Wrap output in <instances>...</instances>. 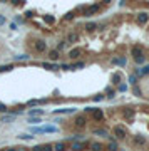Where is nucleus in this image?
Segmentation results:
<instances>
[{
	"label": "nucleus",
	"instance_id": "412c9836",
	"mask_svg": "<svg viewBox=\"0 0 149 151\" xmlns=\"http://www.w3.org/2000/svg\"><path fill=\"white\" fill-rule=\"evenodd\" d=\"M122 116H124L126 119H132V118H134V109H131V108H127V109H124V112H122Z\"/></svg>",
	"mask_w": 149,
	"mask_h": 151
},
{
	"label": "nucleus",
	"instance_id": "f704fd0d",
	"mask_svg": "<svg viewBox=\"0 0 149 151\" xmlns=\"http://www.w3.org/2000/svg\"><path fill=\"white\" fill-rule=\"evenodd\" d=\"M42 19L45 20V22H47V24H54V22H55V19H54V17H50V15H44V17H42Z\"/></svg>",
	"mask_w": 149,
	"mask_h": 151
},
{
	"label": "nucleus",
	"instance_id": "bb28decb",
	"mask_svg": "<svg viewBox=\"0 0 149 151\" xmlns=\"http://www.w3.org/2000/svg\"><path fill=\"white\" fill-rule=\"evenodd\" d=\"M90 150H92V151H102V150H104V146H102L100 143L96 141V143H90Z\"/></svg>",
	"mask_w": 149,
	"mask_h": 151
},
{
	"label": "nucleus",
	"instance_id": "58836bf2",
	"mask_svg": "<svg viewBox=\"0 0 149 151\" xmlns=\"http://www.w3.org/2000/svg\"><path fill=\"white\" fill-rule=\"evenodd\" d=\"M82 138H84L82 134H74V136H70L69 138V141H77V139H82Z\"/></svg>",
	"mask_w": 149,
	"mask_h": 151
},
{
	"label": "nucleus",
	"instance_id": "4c0bfd02",
	"mask_svg": "<svg viewBox=\"0 0 149 151\" xmlns=\"http://www.w3.org/2000/svg\"><path fill=\"white\" fill-rule=\"evenodd\" d=\"M117 91H119V92H126V91H127V84H119V86H117Z\"/></svg>",
	"mask_w": 149,
	"mask_h": 151
},
{
	"label": "nucleus",
	"instance_id": "c9c22d12",
	"mask_svg": "<svg viewBox=\"0 0 149 151\" xmlns=\"http://www.w3.org/2000/svg\"><path fill=\"white\" fill-rule=\"evenodd\" d=\"M129 82L132 84V86H138V77L132 74V76H129Z\"/></svg>",
	"mask_w": 149,
	"mask_h": 151
},
{
	"label": "nucleus",
	"instance_id": "de8ad7c7",
	"mask_svg": "<svg viewBox=\"0 0 149 151\" xmlns=\"http://www.w3.org/2000/svg\"><path fill=\"white\" fill-rule=\"evenodd\" d=\"M5 22H7V19H5L3 15H0V25H2V24H5Z\"/></svg>",
	"mask_w": 149,
	"mask_h": 151
},
{
	"label": "nucleus",
	"instance_id": "aec40b11",
	"mask_svg": "<svg viewBox=\"0 0 149 151\" xmlns=\"http://www.w3.org/2000/svg\"><path fill=\"white\" fill-rule=\"evenodd\" d=\"M84 27H86V30H87V32H94V30L97 29V27H99V25H97V24H96V22H87V24H86V25H84Z\"/></svg>",
	"mask_w": 149,
	"mask_h": 151
},
{
	"label": "nucleus",
	"instance_id": "ddd939ff",
	"mask_svg": "<svg viewBox=\"0 0 149 151\" xmlns=\"http://www.w3.org/2000/svg\"><path fill=\"white\" fill-rule=\"evenodd\" d=\"M112 64H114V66H121V67H126L127 59H126V57H114V59H112Z\"/></svg>",
	"mask_w": 149,
	"mask_h": 151
},
{
	"label": "nucleus",
	"instance_id": "6e6552de",
	"mask_svg": "<svg viewBox=\"0 0 149 151\" xmlns=\"http://www.w3.org/2000/svg\"><path fill=\"white\" fill-rule=\"evenodd\" d=\"M49 99H30L25 102V108H32V106H37V104H47Z\"/></svg>",
	"mask_w": 149,
	"mask_h": 151
},
{
	"label": "nucleus",
	"instance_id": "f3484780",
	"mask_svg": "<svg viewBox=\"0 0 149 151\" xmlns=\"http://www.w3.org/2000/svg\"><path fill=\"white\" fill-rule=\"evenodd\" d=\"M121 79H122V74H121V72H114V74H112V77H111V82H112V84H116V86H119Z\"/></svg>",
	"mask_w": 149,
	"mask_h": 151
},
{
	"label": "nucleus",
	"instance_id": "2f4dec72",
	"mask_svg": "<svg viewBox=\"0 0 149 151\" xmlns=\"http://www.w3.org/2000/svg\"><path fill=\"white\" fill-rule=\"evenodd\" d=\"M13 69V64H5V66H0V72H9Z\"/></svg>",
	"mask_w": 149,
	"mask_h": 151
},
{
	"label": "nucleus",
	"instance_id": "f257e3e1",
	"mask_svg": "<svg viewBox=\"0 0 149 151\" xmlns=\"http://www.w3.org/2000/svg\"><path fill=\"white\" fill-rule=\"evenodd\" d=\"M99 10H100V3H90V5H86V9L82 10V15L84 17H92Z\"/></svg>",
	"mask_w": 149,
	"mask_h": 151
},
{
	"label": "nucleus",
	"instance_id": "393cba45",
	"mask_svg": "<svg viewBox=\"0 0 149 151\" xmlns=\"http://www.w3.org/2000/svg\"><path fill=\"white\" fill-rule=\"evenodd\" d=\"M17 138H19V139H22V141H30V139H34V136H32L30 133H22V134H19Z\"/></svg>",
	"mask_w": 149,
	"mask_h": 151
},
{
	"label": "nucleus",
	"instance_id": "8fccbe9b",
	"mask_svg": "<svg viewBox=\"0 0 149 151\" xmlns=\"http://www.w3.org/2000/svg\"><path fill=\"white\" fill-rule=\"evenodd\" d=\"M84 111H86V112H92V111H94V108H86Z\"/></svg>",
	"mask_w": 149,
	"mask_h": 151
},
{
	"label": "nucleus",
	"instance_id": "4be33fe9",
	"mask_svg": "<svg viewBox=\"0 0 149 151\" xmlns=\"http://www.w3.org/2000/svg\"><path fill=\"white\" fill-rule=\"evenodd\" d=\"M134 144H146V136H142V134L134 136Z\"/></svg>",
	"mask_w": 149,
	"mask_h": 151
},
{
	"label": "nucleus",
	"instance_id": "7c9ffc66",
	"mask_svg": "<svg viewBox=\"0 0 149 151\" xmlns=\"http://www.w3.org/2000/svg\"><path fill=\"white\" fill-rule=\"evenodd\" d=\"M132 94H134V96H138V98H142V91H141V87L132 86Z\"/></svg>",
	"mask_w": 149,
	"mask_h": 151
},
{
	"label": "nucleus",
	"instance_id": "c03bdc74",
	"mask_svg": "<svg viewBox=\"0 0 149 151\" xmlns=\"http://www.w3.org/2000/svg\"><path fill=\"white\" fill-rule=\"evenodd\" d=\"M104 99V96H102V94H97V96H94V101H96V102H99V101H102Z\"/></svg>",
	"mask_w": 149,
	"mask_h": 151
},
{
	"label": "nucleus",
	"instance_id": "a18cd8bd",
	"mask_svg": "<svg viewBox=\"0 0 149 151\" xmlns=\"http://www.w3.org/2000/svg\"><path fill=\"white\" fill-rule=\"evenodd\" d=\"M44 151H54L52 144H44Z\"/></svg>",
	"mask_w": 149,
	"mask_h": 151
},
{
	"label": "nucleus",
	"instance_id": "49530a36",
	"mask_svg": "<svg viewBox=\"0 0 149 151\" xmlns=\"http://www.w3.org/2000/svg\"><path fill=\"white\" fill-rule=\"evenodd\" d=\"M10 29H12V30H17V24H13V22H10Z\"/></svg>",
	"mask_w": 149,
	"mask_h": 151
},
{
	"label": "nucleus",
	"instance_id": "39448f33",
	"mask_svg": "<svg viewBox=\"0 0 149 151\" xmlns=\"http://www.w3.org/2000/svg\"><path fill=\"white\" fill-rule=\"evenodd\" d=\"M34 49L37 50V52H45V50H47V42H45V40H42V39L35 40Z\"/></svg>",
	"mask_w": 149,
	"mask_h": 151
},
{
	"label": "nucleus",
	"instance_id": "09e8293b",
	"mask_svg": "<svg viewBox=\"0 0 149 151\" xmlns=\"http://www.w3.org/2000/svg\"><path fill=\"white\" fill-rule=\"evenodd\" d=\"M3 151H19V148H5Z\"/></svg>",
	"mask_w": 149,
	"mask_h": 151
},
{
	"label": "nucleus",
	"instance_id": "9d476101",
	"mask_svg": "<svg viewBox=\"0 0 149 151\" xmlns=\"http://www.w3.org/2000/svg\"><path fill=\"white\" fill-rule=\"evenodd\" d=\"M65 42H69V44H76V42H79V34H77V32H69Z\"/></svg>",
	"mask_w": 149,
	"mask_h": 151
},
{
	"label": "nucleus",
	"instance_id": "f8f14e48",
	"mask_svg": "<svg viewBox=\"0 0 149 151\" xmlns=\"http://www.w3.org/2000/svg\"><path fill=\"white\" fill-rule=\"evenodd\" d=\"M136 77L139 76V77H142V76H149V64L148 66H144V67H141V69H136V74H134Z\"/></svg>",
	"mask_w": 149,
	"mask_h": 151
},
{
	"label": "nucleus",
	"instance_id": "a19ab883",
	"mask_svg": "<svg viewBox=\"0 0 149 151\" xmlns=\"http://www.w3.org/2000/svg\"><path fill=\"white\" fill-rule=\"evenodd\" d=\"M64 47H65V40H60V42H59V45H57V50H62Z\"/></svg>",
	"mask_w": 149,
	"mask_h": 151
},
{
	"label": "nucleus",
	"instance_id": "1a4fd4ad",
	"mask_svg": "<svg viewBox=\"0 0 149 151\" xmlns=\"http://www.w3.org/2000/svg\"><path fill=\"white\" fill-rule=\"evenodd\" d=\"M136 20H138V24H139V25H144V24H148L149 15L146 14V12H139V14H138V17H136Z\"/></svg>",
	"mask_w": 149,
	"mask_h": 151
},
{
	"label": "nucleus",
	"instance_id": "2eb2a0df",
	"mask_svg": "<svg viewBox=\"0 0 149 151\" xmlns=\"http://www.w3.org/2000/svg\"><path fill=\"white\" fill-rule=\"evenodd\" d=\"M76 108H67V109H54V114H74Z\"/></svg>",
	"mask_w": 149,
	"mask_h": 151
},
{
	"label": "nucleus",
	"instance_id": "5701e85b",
	"mask_svg": "<svg viewBox=\"0 0 149 151\" xmlns=\"http://www.w3.org/2000/svg\"><path fill=\"white\" fill-rule=\"evenodd\" d=\"M59 56H60V54H59V50H57V49L49 50V59L50 60H57V59H59Z\"/></svg>",
	"mask_w": 149,
	"mask_h": 151
},
{
	"label": "nucleus",
	"instance_id": "9b49d317",
	"mask_svg": "<svg viewBox=\"0 0 149 151\" xmlns=\"http://www.w3.org/2000/svg\"><path fill=\"white\" fill-rule=\"evenodd\" d=\"M92 118H94V121H102L104 119V111L94 108V111H92Z\"/></svg>",
	"mask_w": 149,
	"mask_h": 151
},
{
	"label": "nucleus",
	"instance_id": "dca6fc26",
	"mask_svg": "<svg viewBox=\"0 0 149 151\" xmlns=\"http://www.w3.org/2000/svg\"><path fill=\"white\" fill-rule=\"evenodd\" d=\"M44 112H45V111H44V109H39V108H37V109H30L29 111V118H40Z\"/></svg>",
	"mask_w": 149,
	"mask_h": 151
},
{
	"label": "nucleus",
	"instance_id": "37998d69",
	"mask_svg": "<svg viewBox=\"0 0 149 151\" xmlns=\"http://www.w3.org/2000/svg\"><path fill=\"white\" fill-rule=\"evenodd\" d=\"M7 111H9V108H7L5 104H2V102H0V112H7Z\"/></svg>",
	"mask_w": 149,
	"mask_h": 151
},
{
	"label": "nucleus",
	"instance_id": "ea45409f",
	"mask_svg": "<svg viewBox=\"0 0 149 151\" xmlns=\"http://www.w3.org/2000/svg\"><path fill=\"white\" fill-rule=\"evenodd\" d=\"M32 151H44V144H37V146H34Z\"/></svg>",
	"mask_w": 149,
	"mask_h": 151
},
{
	"label": "nucleus",
	"instance_id": "3c124183",
	"mask_svg": "<svg viewBox=\"0 0 149 151\" xmlns=\"http://www.w3.org/2000/svg\"><path fill=\"white\" fill-rule=\"evenodd\" d=\"M148 5H149V2H148Z\"/></svg>",
	"mask_w": 149,
	"mask_h": 151
},
{
	"label": "nucleus",
	"instance_id": "e433bc0d",
	"mask_svg": "<svg viewBox=\"0 0 149 151\" xmlns=\"http://www.w3.org/2000/svg\"><path fill=\"white\" fill-rule=\"evenodd\" d=\"M74 17H76V14H74V12H69V14L64 15V20H72Z\"/></svg>",
	"mask_w": 149,
	"mask_h": 151
},
{
	"label": "nucleus",
	"instance_id": "79ce46f5",
	"mask_svg": "<svg viewBox=\"0 0 149 151\" xmlns=\"http://www.w3.org/2000/svg\"><path fill=\"white\" fill-rule=\"evenodd\" d=\"M59 67L60 69H64V70H70V64H60Z\"/></svg>",
	"mask_w": 149,
	"mask_h": 151
},
{
	"label": "nucleus",
	"instance_id": "c85d7f7f",
	"mask_svg": "<svg viewBox=\"0 0 149 151\" xmlns=\"http://www.w3.org/2000/svg\"><path fill=\"white\" fill-rule=\"evenodd\" d=\"M15 116H12V114H5V116H2L0 118V123H10V121H13Z\"/></svg>",
	"mask_w": 149,
	"mask_h": 151
},
{
	"label": "nucleus",
	"instance_id": "423d86ee",
	"mask_svg": "<svg viewBox=\"0 0 149 151\" xmlns=\"http://www.w3.org/2000/svg\"><path fill=\"white\" fill-rule=\"evenodd\" d=\"M74 124H76L77 128H84V126L87 124V118H86L84 114H79V116H76V119H74Z\"/></svg>",
	"mask_w": 149,
	"mask_h": 151
},
{
	"label": "nucleus",
	"instance_id": "72a5a7b5",
	"mask_svg": "<svg viewBox=\"0 0 149 151\" xmlns=\"http://www.w3.org/2000/svg\"><path fill=\"white\" fill-rule=\"evenodd\" d=\"M29 54H19V56H15L13 57V60H29Z\"/></svg>",
	"mask_w": 149,
	"mask_h": 151
},
{
	"label": "nucleus",
	"instance_id": "cd10ccee",
	"mask_svg": "<svg viewBox=\"0 0 149 151\" xmlns=\"http://www.w3.org/2000/svg\"><path fill=\"white\" fill-rule=\"evenodd\" d=\"M84 67H86V62H82V60H80V62H74V64H70V70L72 69H84Z\"/></svg>",
	"mask_w": 149,
	"mask_h": 151
},
{
	"label": "nucleus",
	"instance_id": "7ed1b4c3",
	"mask_svg": "<svg viewBox=\"0 0 149 151\" xmlns=\"http://www.w3.org/2000/svg\"><path fill=\"white\" fill-rule=\"evenodd\" d=\"M131 54H132V59H134V62L136 64H144V56H142V50H141V47H132L131 49Z\"/></svg>",
	"mask_w": 149,
	"mask_h": 151
},
{
	"label": "nucleus",
	"instance_id": "6ab92c4d",
	"mask_svg": "<svg viewBox=\"0 0 149 151\" xmlns=\"http://www.w3.org/2000/svg\"><path fill=\"white\" fill-rule=\"evenodd\" d=\"M79 56H80V49H79V47H74V49L69 50V57H70V59H77Z\"/></svg>",
	"mask_w": 149,
	"mask_h": 151
},
{
	"label": "nucleus",
	"instance_id": "20e7f679",
	"mask_svg": "<svg viewBox=\"0 0 149 151\" xmlns=\"http://www.w3.org/2000/svg\"><path fill=\"white\" fill-rule=\"evenodd\" d=\"M112 133H114V136H116L117 139H126V136H127V131L124 129L122 126H114V128H112Z\"/></svg>",
	"mask_w": 149,
	"mask_h": 151
},
{
	"label": "nucleus",
	"instance_id": "a211bd4d",
	"mask_svg": "<svg viewBox=\"0 0 149 151\" xmlns=\"http://www.w3.org/2000/svg\"><path fill=\"white\" fill-rule=\"evenodd\" d=\"M54 151H65V143L64 141H59V143H54L52 144Z\"/></svg>",
	"mask_w": 149,
	"mask_h": 151
},
{
	"label": "nucleus",
	"instance_id": "0eeeda50",
	"mask_svg": "<svg viewBox=\"0 0 149 151\" xmlns=\"http://www.w3.org/2000/svg\"><path fill=\"white\" fill-rule=\"evenodd\" d=\"M40 67H44V69L47 70H59V64H55V62H40Z\"/></svg>",
	"mask_w": 149,
	"mask_h": 151
},
{
	"label": "nucleus",
	"instance_id": "c756f323",
	"mask_svg": "<svg viewBox=\"0 0 149 151\" xmlns=\"http://www.w3.org/2000/svg\"><path fill=\"white\" fill-rule=\"evenodd\" d=\"M27 123H29V124H32V126H35V124L42 123V119H40V118H27Z\"/></svg>",
	"mask_w": 149,
	"mask_h": 151
},
{
	"label": "nucleus",
	"instance_id": "f03ea898",
	"mask_svg": "<svg viewBox=\"0 0 149 151\" xmlns=\"http://www.w3.org/2000/svg\"><path fill=\"white\" fill-rule=\"evenodd\" d=\"M30 131L34 134H45V133H57L59 128L57 126H42V128H32Z\"/></svg>",
	"mask_w": 149,
	"mask_h": 151
},
{
	"label": "nucleus",
	"instance_id": "4468645a",
	"mask_svg": "<svg viewBox=\"0 0 149 151\" xmlns=\"http://www.w3.org/2000/svg\"><path fill=\"white\" fill-rule=\"evenodd\" d=\"M92 134H96V136H102V138H109V139H111V136H109V133H107V129H102V128L94 129V131H92Z\"/></svg>",
	"mask_w": 149,
	"mask_h": 151
},
{
	"label": "nucleus",
	"instance_id": "473e14b6",
	"mask_svg": "<svg viewBox=\"0 0 149 151\" xmlns=\"http://www.w3.org/2000/svg\"><path fill=\"white\" fill-rule=\"evenodd\" d=\"M106 94H107V96H106L107 99H112V98L116 96V91L112 89V87H107V89H106Z\"/></svg>",
	"mask_w": 149,
	"mask_h": 151
},
{
	"label": "nucleus",
	"instance_id": "b1692460",
	"mask_svg": "<svg viewBox=\"0 0 149 151\" xmlns=\"http://www.w3.org/2000/svg\"><path fill=\"white\" fill-rule=\"evenodd\" d=\"M107 150H109V151H117V150H119V144H117V141L111 139V143L107 144Z\"/></svg>",
	"mask_w": 149,
	"mask_h": 151
},
{
	"label": "nucleus",
	"instance_id": "a878e982",
	"mask_svg": "<svg viewBox=\"0 0 149 151\" xmlns=\"http://www.w3.org/2000/svg\"><path fill=\"white\" fill-rule=\"evenodd\" d=\"M86 148V143H72V150L74 151H82Z\"/></svg>",
	"mask_w": 149,
	"mask_h": 151
}]
</instances>
